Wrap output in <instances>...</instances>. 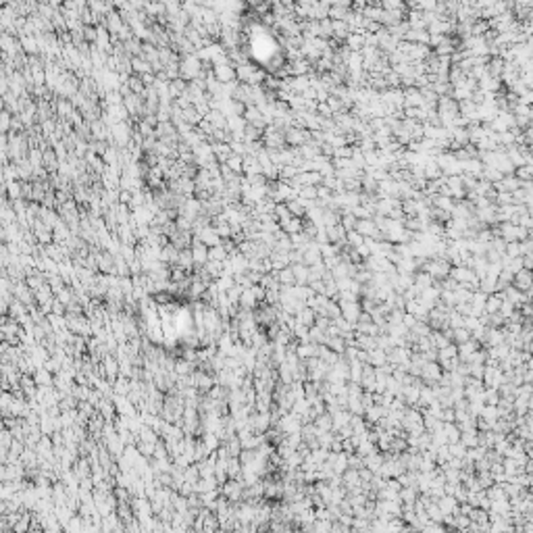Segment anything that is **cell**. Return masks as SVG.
<instances>
[{
	"mask_svg": "<svg viewBox=\"0 0 533 533\" xmlns=\"http://www.w3.org/2000/svg\"><path fill=\"white\" fill-rule=\"evenodd\" d=\"M502 302H504V296L500 294V292H498V294H492V296H488V302H486V313H488V315H496V313H500Z\"/></svg>",
	"mask_w": 533,
	"mask_h": 533,
	"instance_id": "4",
	"label": "cell"
},
{
	"mask_svg": "<svg viewBox=\"0 0 533 533\" xmlns=\"http://www.w3.org/2000/svg\"><path fill=\"white\" fill-rule=\"evenodd\" d=\"M496 192H508V194H514L519 192L523 187V181L517 177V175H508V177H502V181H498L496 185Z\"/></svg>",
	"mask_w": 533,
	"mask_h": 533,
	"instance_id": "2",
	"label": "cell"
},
{
	"mask_svg": "<svg viewBox=\"0 0 533 533\" xmlns=\"http://www.w3.org/2000/svg\"><path fill=\"white\" fill-rule=\"evenodd\" d=\"M514 175H517L523 183H525V181H533V163H527V165L519 167L517 171H514Z\"/></svg>",
	"mask_w": 533,
	"mask_h": 533,
	"instance_id": "5",
	"label": "cell"
},
{
	"mask_svg": "<svg viewBox=\"0 0 533 533\" xmlns=\"http://www.w3.org/2000/svg\"><path fill=\"white\" fill-rule=\"evenodd\" d=\"M527 369H529V371H533V356L529 358V363H527Z\"/></svg>",
	"mask_w": 533,
	"mask_h": 533,
	"instance_id": "8",
	"label": "cell"
},
{
	"mask_svg": "<svg viewBox=\"0 0 533 533\" xmlns=\"http://www.w3.org/2000/svg\"><path fill=\"white\" fill-rule=\"evenodd\" d=\"M496 204H498V206L514 204V200H512V194H508V192H498V194H496Z\"/></svg>",
	"mask_w": 533,
	"mask_h": 533,
	"instance_id": "7",
	"label": "cell"
},
{
	"mask_svg": "<svg viewBox=\"0 0 533 533\" xmlns=\"http://www.w3.org/2000/svg\"><path fill=\"white\" fill-rule=\"evenodd\" d=\"M512 285L517 287L519 292H523V294H527V292L531 289V285H533V271H527V269L519 271L517 275H514Z\"/></svg>",
	"mask_w": 533,
	"mask_h": 533,
	"instance_id": "3",
	"label": "cell"
},
{
	"mask_svg": "<svg viewBox=\"0 0 533 533\" xmlns=\"http://www.w3.org/2000/svg\"><path fill=\"white\" fill-rule=\"evenodd\" d=\"M425 271L431 275L433 279H442V277H448L452 267H450V261H446V259H433V261H429Z\"/></svg>",
	"mask_w": 533,
	"mask_h": 533,
	"instance_id": "1",
	"label": "cell"
},
{
	"mask_svg": "<svg viewBox=\"0 0 533 533\" xmlns=\"http://www.w3.org/2000/svg\"><path fill=\"white\" fill-rule=\"evenodd\" d=\"M506 256H508V259H519V256H523L521 242H510V244H506Z\"/></svg>",
	"mask_w": 533,
	"mask_h": 533,
	"instance_id": "6",
	"label": "cell"
}]
</instances>
